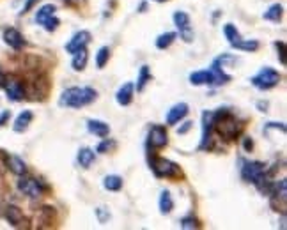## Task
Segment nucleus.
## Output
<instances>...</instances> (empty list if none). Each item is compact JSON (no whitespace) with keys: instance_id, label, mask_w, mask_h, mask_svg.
Masks as SVG:
<instances>
[{"instance_id":"23","label":"nucleus","mask_w":287,"mask_h":230,"mask_svg":"<svg viewBox=\"0 0 287 230\" xmlns=\"http://www.w3.org/2000/svg\"><path fill=\"white\" fill-rule=\"evenodd\" d=\"M158 207H160V213L162 214H170L174 209V200H172V195H170L169 190H163L162 195H160V200H158Z\"/></svg>"},{"instance_id":"8","label":"nucleus","mask_w":287,"mask_h":230,"mask_svg":"<svg viewBox=\"0 0 287 230\" xmlns=\"http://www.w3.org/2000/svg\"><path fill=\"white\" fill-rule=\"evenodd\" d=\"M169 143V135L163 126H151L147 133V149H163Z\"/></svg>"},{"instance_id":"37","label":"nucleus","mask_w":287,"mask_h":230,"mask_svg":"<svg viewBox=\"0 0 287 230\" xmlns=\"http://www.w3.org/2000/svg\"><path fill=\"white\" fill-rule=\"evenodd\" d=\"M9 117H11V112H9V110H4V112L0 113V128H2V126L6 124L7 121H9Z\"/></svg>"},{"instance_id":"5","label":"nucleus","mask_w":287,"mask_h":230,"mask_svg":"<svg viewBox=\"0 0 287 230\" xmlns=\"http://www.w3.org/2000/svg\"><path fill=\"white\" fill-rule=\"evenodd\" d=\"M172 21L177 28V34L179 38L185 41V43H192L195 34H193V28H192V18H190L188 13L185 11H176L172 14Z\"/></svg>"},{"instance_id":"6","label":"nucleus","mask_w":287,"mask_h":230,"mask_svg":"<svg viewBox=\"0 0 287 230\" xmlns=\"http://www.w3.org/2000/svg\"><path fill=\"white\" fill-rule=\"evenodd\" d=\"M202 121V135H200L199 151H210L213 147V112L211 110H204L200 115Z\"/></svg>"},{"instance_id":"4","label":"nucleus","mask_w":287,"mask_h":230,"mask_svg":"<svg viewBox=\"0 0 287 230\" xmlns=\"http://www.w3.org/2000/svg\"><path fill=\"white\" fill-rule=\"evenodd\" d=\"M149 166H151V170L154 172L156 177L177 179V177L182 176L177 163L170 161V159H167V158H162V156H151V158H149Z\"/></svg>"},{"instance_id":"38","label":"nucleus","mask_w":287,"mask_h":230,"mask_svg":"<svg viewBox=\"0 0 287 230\" xmlns=\"http://www.w3.org/2000/svg\"><path fill=\"white\" fill-rule=\"evenodd\" d=\"M7 80H9V78H7L6 73H4L2 69H0V89H4V87H6Z\"/></svg>"},{"instance_id":"15","label":"nucleus","mask_w":287,"mask_h":230,"mask_svg":"<svg viewBox=\"0 0 287 230\" xmlns=\"http://www.w3.org/2000/svg\"><path fill=\"white\" fill-rule=\"evenodd\" d=\"M87 131L91 135L98 136V138H105L110 135V126L105 121H99V119H89L87 121Z\"/></svg>"},{"instance_id":"41","label":"nucleus","mask_w":287,"mask_h":230,"mask_svg":"<svg viewBox=\"0 0 287 230\" xmlns=\"http://www.w3.org/2000/svg\"><path fill=\"white\" fill-rule=\"evenodd\" d=\"M154 2H167V0H154Z\"/></svg>"},{"instance_id":"12","label":"nucleus","mask_w":287,"mask_h":230,"mask_svg":"<svg viewBox=\"0 0 287 230\" xmlns=\"http://www.w3.org/2000/svg\"><path fill=\"white\" fill-rule=\"evenodd\" d=\"M190 83L195 85V87H200V85H207V87H216L215 81V75L211 69H200V71H193L192 75L188 76Z\"/></svg>"},{"instance_id":"39","label":"nucleus","mask_w":287,"mask_h":230,"mask_svg":"<svg viewBox=\"0 0 287 230\" xmlns=\"http://www.w3.org/2000/svg\"><path fill=\"white\" fill-rule=\"evenodd\" d=\"M257 108H259L260 110V112H268V101H259V103H257Z\"/></svg>"},{"instance_id":"2","label":"nucleus","mask_w":287,"mask_h":230,"mask_svg":"<svg viewBox=\"0 0 287 230\" xmlns=\"http://www.w3.org/2000/svg\"><path fill=\"white\" fill-rule=\"evenodd\" d=\"M213 131L223 138L232 140L240 133V124L227 108H218L216 112H213Z\"/></svg>"},{"instance_id":"32","label":"nucleus","mask_w":287,"mask_h":230,"mask_svg":"<svg viewBox=\"0 0 287 230\" xmlns=\"http://www.w3.org/2000/svg\"><path fill=\"white\" fill-rule=\"evenodd\" d=\"M275 48H277V55L280 64L285 66V43L284 41H275Z\"/></svg>"},{"instance_id":"7","label":"nucleus","mask_w":287,"mask_h":230,"mask_svg":"<svg viewBox=\"0 0 287 230\" xmlns=\"http://www.w3.org/2000/svg\"><path fill=\"white\" fill-rule=\"evenodd\" d=\"M18 190L23 193V195H27L29 198H39V196H43V193H44V186L41 181L34 179V177L20 176Z\"/></svg>"},{"instance_id":"21","label":"nucleus","mask_w":287,"mask_h":230,"mask_svg":"<svg viewBox=\"0 0 287 230\" xmlns=\"http://www.w3.org/2000/svg\"><path fill=\"white\" fill-rule=\"evenodd\" d=\"M6 220L9 221V223L13 225V227H20V225L25 221V218H23V213H21L20 207H16V206H7V207H6Z\"/></svg>"},{"instance_id":"25","label":"nucleus","mask_w":287,"mask_h":230,"mask_svg":"<svg viewBox=\"0 0 287 230\" xmlns=\"http://www.w3.org/2000/svg\"><path fill=\"white\" fill-rule=\"evenodd\" d=\"M122 184H124V181H122L121 176H115V174H110V176H107L105 179H103V188H105L107 191H121L122 190Z\"/></svg>"},{"instance_id":"20","label":"nucleus","mask_w":287,"mask_h":230,"mask_svg":"<svg viewBox=\"0 0 287 230\" xmlns=\"http://www.w3.org/2000/svg\"><path fill=\"white\" fill-rule=\"evenodd\" d=\"M282 16H284V6L282 4H271L270 7H268V11H264L263 13V18L266 21H273V23H278V21L282 20Z\"/></svg>"},{"instance_id":"31","label":"nucleus","mask_w":287,"mask_h":230,"mask_svg":"<svg viewBox=\"0 0 287 230\" xmlns=\"http://www.w3.org/2000/svg\"><path fill=\"white\" fill-rule=\"evenodd\" d=\"M59 25H61V20H59V18L54 14V16L48 18V20L44 21V23L41 25V27H43L46 32H55V31H57V28H59Z\"/></svg>"},{"instance_id":"11","label":"nucleus","mask_w":287,"mask_h":230,"mask_svg":"<svg viewBox=\"0 0 287 230\" xmlns=\"http://www.w3.org/2000/svg\"><path fill=\"white\" fill-rule=\"evenodd\" d=\"M4 89H6L7 98H9L11 101H14V103L23 101L25 96H27V91H25L23 81H20V80H7V83H6V87H4Z\"/></svg>"},{"instance_id":"17","label":"nucleus","mask_w":287,"mask_h":230,"mask_svg":"<svg viewBox=\"0 0 287 230\" xmlns=\"http://www.w3.org/2000/svg\"><path fill=\"white\" fill-rule=\"evenodd\" d=\"M32 119H34V113L31 110H23V112L18 113V117L14 119L13 129L16 133H25L29 129V126L32 124Z\"/></svg>"},{"instance_id":"34","label":"nucleus","mask_w":287,"mask_h":230,"mask_svg":"<svg viewBox=\"0 0 287 230\" xmlns=\"http://www.w3.org/2000/svg\"><path fill=\"white\" fill-rule=\"evenodd\" d=\"M192 126H193V122L192 121H186V122H182V126L179 129H177V135H186V133L192 129Z\"/></svg>"},{"instance_id":"29","label":"nucleus","mask_w":287,"mask_h":230,"mask_svg":"<svg viewBox=\"0 0 287 230\" xmlns=\"http://www.w3.org/2000/svg\"><path fill=\"white\" fill-rule=\"evenodd\" d=\"M108 61H110V48L101 46L98 50V53H96V66H98L99 69H103L108 64Z\"/></svg>"},{"instance_id":"19","label":"nucleus","mask_w":287,"mask_h":230,"mask_svg":"<svg viewBox=\"0 0 287 230\" xmlns=\"http://www.w3.org/2000/svg\"><path fill=\"white\" fill-rule=\"evenodd\" d=\"M87 62H89V53H87V48H82L78 50L76 53H73V61H71V68L73 71L80 73L87 68Z\"/></svg>"},{"instance_id":"24","label":"nucleus","mask_w":287,"mask_h":230,"mask_svg":"<svg viewBox=\"0 0 287 230\" xmlns=\"http://www.w3.org/2000/svg\"><path fill=\"white\" fill-rule=\"evenodd\" d=\"M55 11H57V7H55L54 4H44V6H41L39 9L36 11V23L37 25H43L44 21L48 20V18L54 16Z\"/></svg>"},{"instance_id":"27","label":"nucleus","mask_w":287,"mask_h":230,"mask_svg":"<svg viewBox=\"0 0 287 230\" xmlns=\"http://www.w3.org/2000/svg\"><path fill=\"white\" fill-rule=\"evenodd\" d=\"M152 80V75H151V69H149V66H142L139 71V76H137V92H144L145 85L149 83V81Z\"/></svg>"},{"instance_id":"22","label":"nucleus","mask_w":287,"mask_h":230,"mask_svg":"<svg viewBox=\"0 0 287 230\" xmlns=\"http://www.w3.org/2000/svg\"><path fill=\"white\" fill-rule=\"evenodd\" d=\"M223 36H225V39L229 41V44L232 48H236L238 44L243 41V38H241V34H240V31H238L236 25H232V23L223 25Z\"/></svg>"},{"instance_id":"40","label":"nucleus","mask_w":287,"mask_h":230,"mask_svg":"<svg viewBox=\"0 0 287 230\" xmlns=\"http://www.w3.org/2000/svg\"><path fill=\"white\" fill-rule=\"evenodd\" d=\"M66 2H69V4H74V2H78V0H66Z\"/></svg>"},{"instance_id":"18","label":"nucleus","mask_w":287,"mask_h":230,"mask_svg":"<svg viewBox=\"0 0 287 230\" xmlns=\"http://www.w3.org/2000/svg\"><path fill=\"white\" fill-rule=\"evenodd\" d=\"M6 165H7V168L13 174H16V176H25V174H27V165H25V161L20 156H14V154L6 156Z\"/></svg>"},{"instance_id":"35","label":"nucleus","mask_w":287,"mask_h":230,"mask_svg":"<svg viewBox=\"0 0 287 230\" xmlns=\"http://www.w3.org/2000/svg\"><path fill=\"white\" fill-rule=\"evenodd\" d=\"M37 2H39V0H27V2H25V6H23V9H21L20 11V14H27L29 13V11H31L32 9V7H34L36 6V4Z\"/></svg>"},{"instance_id":"10","label":"nucleus","mask_w":287,"mask_h":230,"mask_svg":"<svg viewBox=\"0 0 287 230\" xmlns=\"http://www.w3.org/2000/svg\"><path fill=\"white\" fill-rule=\"evenodd\" d=\"M2 39H4V43H6L7 46L13 48V50H16V51H20L21 48L27 44L23 34H21L18 28H13V27H9V28H6V31H4Z\"/></svg>"},{"instance_id":"33","label":"nucleus","mask_w":287,"mask_h":230,"mask_svg":"<svg viewBox=\"0 0 287 230\" xmlns=\"http://www.w3.org/2000/svg\"><path fill=\"white\" fill-rule=\"evenodd\" d=\"M96 216H98L99 223H107L110 220V213H108V209H105V207H98L96 209Z\"/></svg>"},{"instance_id":"3","label":"nucleus","mask_w":287,"mask_h":230,"mask_svg":"<svg viewBox=\"0 0 287 230\" xmlns=\"http://www.w3.org/2000/svg\"><path fill=\"white\" fill-rule=\"evenodd\" d=\"M280 81H282V75L275 68H271V66L260 68L259 73L250 78V83L257 91H271V89L277 87Z\"/></svg>"},{"instance_id":"30","label":"nucleus","mask_w":287,"mask_h":230,"mask_svg":"<svg viewBox=\"0 0 287 230\" xmlns=\"http://www.w3.org/2000/svg\"><path fill=\"white\" fill-rule=\"evenodd\" d=\"M179 225H181V228H185V230H197V228L202 227V225L199 223V220H197V218H193V216L181 218Z\"/></svg>"},{"instance_id":"26","label":"nucleus","mask_w":287,"mask_h":230,"mask_svg":"<svg viewBox=\"0 0 287 230\" xmlns=\"http://www.w3.org/2000/svg\"><path fill=\"white\" fill-rule=\"evenodd\" d=\"M176 38H177V32H163V34H160L158 38H156L154 44L158 50H167V48L172 46Z\"/></svg>"},{"instance_id":"13","label":"nucleus","mask_w":287,"mask_h":230,"mask_svg":"<svg viewBox=\"0 0 287 230\" xmlns=\"http://www.w3.org/2000/svg\"><path fill=\"white\" fill-rule=\"evenodd\" d=\"M188 112H190L188 103H176V105H174L172 108L169 110V113H167V117H165L167 126H176V124H179L182 119H185L186 115H188Z\"/></svg>"},{"instance_id":"9","label":"nucleus","mask_w":287,"mask_h":230,"mask_svg":"<svg viewBox=\"0 0 287 230\" xmlns=\"http://www.w3.org/2000/svg\"><path fill=\"white\" fill-rule=\"evenodd\" d=\"M92 39V34L89 31H78L76 34H73V38L68 41V44H66V51L68 53H76L78 50H82V48H87V44L91 43Z\"/></svg>"},{"instance_id":"14","label":"nucleus","mask_w":287,"mask_h":230,"mask_svg":"<svg viewBox=\"0 0 287 230\" xmlns=\"http://www.w3.org/2000/svg\"><path fill=\"white\" fill-rule=\"evenodd\" d=\"M133 96H135V85L128 81L115 92V101H117L119 106H129L133 103Z\"/></svg>"},{"instance_id":"28","label":"nucleus","mask_w":287,"mask_h":230,"mask_svg":"<svg viewBox=\"0 0 287 230\" xmlns=\"http://www.w3.org/2000/svg\"><path fill=\"white\" fill-rule=\"evenodd\" d=\"M115 147H117V142L112 140V138H108V136H105V138H101V142L98 143V147H96V153L107 154V153H112Z\"/></svg>"},{"instance_id":"36","label":"nucleus","mask_w":287,"mask_h":230,"mask_svg":"<svg viewBox=\"0 0 287 230\" xmlns=\"http://www.w3.org/2000/svg\"><path fill=\"white\" fill-rule=\"evenodd\" d=\"M243 149L248 151V153L253 149V140L250 138V136H245V138H243Z\"/></svg>"},{"instance_id":"16","label":"nucleus","mask_w":287,"mask_h":230,"mask_svg":"<svg viewBox=\"0 0 287 230\" xmlns=\"http://www.w3.org/2000/svg\"><path fill=\"white\" fill-rule=\"evenodd\" d=\"M96 161V153L94 149H91V147H82V149H78L76 153V163L82 166L84 170L91 168L92 165H94Z\"/></svg>"},{"instance_id":"1","label":"nucleus","mask_w":287,"mask_h":230,"mask_svg":"<svg viewBox=\"0 0 287 230\" xmlns=\"http://www.w3.org/2000/svg\"><path fill=\"white\" fill-rule=\"evenodd\" d=\"M98 98V91L89 85H74V87H68L62 91L61 98H59V106L62 108H73L80 110L84 106H89L96 101Z\"/></svg>"}]
</instances>
